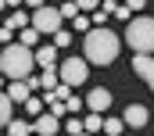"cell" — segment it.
Returning a JSON list of instances; mask_svg holds the SVG:
<instances>
[{"label": "cell", "mask_w": 154, "mask_h": 136, "mask_svg": "<svg viewBox=\"0 0 154 136\" xmlns=\"http://www.w3.org/2000/svg\"><path fill=\"white\" fill-rule=\"evenodd\" d=\"M82 50H86V61L97 68L111 65L118 57V50H122V36H115L108 25H93L90 32L82 36Z\"/></svg>", "instance_id": "1"}, {"label": "cell", "mask_w": 154, "mask_h": 136, "mask_svg": "<svg viewBox=\"0 0 154 136\" xmlns=\"http://www.w3.org/2000/svg\"><path fill=\"white\" fill-rule=\"evenodd\" d=\"M36 65H39V61H36V50L25 47V43H7L4 54H0V68H4L7 79H29Z\"/></svg>", "instance_id": "2"}, {"label": "cell", "mask_w": 154, "mask_h": 136, "mask_svg": "<svg viewBox=\"0 0 154 136\" xmlns=\"http://www.w3.org/2000/svg\"><path fill=\"white\" fill-rule=\"evenodd\" d=\"M125 43L133 47V54H154V18H129Z\"/></svg>", "instance_id": "3"}, {"label": "cell", "mask_w": 154, "mask_h": 136, "mask_svg": "<svg viewBox=\"0 0 154 136\" xmlns=\"http://www.w3.org/2000/svg\"><path fill=\"white\" fill-rule=\"evenodd\" d=\"M61 22H65V14H61V7H32V25H36L43 36H54L61 29Z\"/></svg>", "instance_id": "4"}, {"label": "cell", "mask_w": 154, "mask_h": 136, "mask_svg": "<svg viewBox=\"0 0 154 136\" xmlns=\"http://www.w3.org/2000/svg\"><path fill=\"white\" fill-rule=\"evenodd\" d=\"M86 75H90V61H82V57H68L61 65V82H68V86H82Z\"/></svg>", "instance_id": "5"}, {"label": "cell", "mask_w": 154, "mask_h": 136, "mask_svg": "<svg viewBox=\"0 0 154 136\" xmlns=\"http://www.w3.org/2000/svg\"><path fill=\"white\" fill-rule=\"evenodd\" d=\"M133 72L154 90V54H133Z\"/></svg>", "instance_id": "6"}, {"label": "cell", "mask_w": 154, "mask_h": 136, "mask_svg": "<svg viewBox=\"0 0 154 136\" xmlns=\"http://www.w3.org/2000/svg\"><path fill=\"white\" fill-rule=\"evenodd\" d=\"M32 125H36L39 136H54L57 129H61V118H57L54 111H43V115H36V122H32Z\"/></svg>", "instance_id": "7"}, {"label": "cell", "mask_w": 154, "mask_h": 136, "mask_svg": "<svg viewBox=\"0 0 154 136\" xmlns=\"http://www.w3.org/2000/svg\"><path fill=\"white\" fill-rule=\"evenodd\" d=\"M86 107H90V111H108V107H111V93H108L104 86L90 90V97H86Z\"/></svg>", "instance_id": "8"}, {"label": "cell", "mask_w": 154, "mask_h": 136, "mask_svg": "<svg viewBox=\"0 0 154 136\" xmlns=\"http://www.w3.org/2000/svg\"><path fill=\"white\" fill-rule=\"evenodd\" d=\"M122 118H125V125H133V129H143V125H147V107H143V104H129Z\"/></svg>", "instance_id": "9"}, {"label": "cell", "mask_w": 154, "mask_h": 136, "mask_svg": "<svg viewBox=\"0 0 154 136\" xmlns=\"http://www.w3.org/2000/svg\"><path fill=\"white\" fill-rule=\"evenodd\" d=\"M57 50H61L57 43H43V47L36 50V61H39V68H54V61H57Z\"/></svg>", "instance_id": "10"}, {"label": "cell", "mask_w": 154, "mask_h": 136, "mask_svg": "<svg viewBox=\"0 0 154 136\" xmlns=\"http://www.w3.org/2000/svg\"><path fill=\"white\" fill-rule=\"evenodd\" d=\"M7 93H11V97H14V100H29V97H32V86H29V79H11V86H7Z\"/></svg>", "instance_id": "11"}, {"label": "cell", "mask_w": 154, "mask_h": 136, "mask_svg": "<svg viewBox=\"0 0 154 136\" xmlns=\"http://www.w3.org/2000/svg\"><path fill=\"white\" fill-rule=\"evenodd\" d=\"M4 129H7L11 136H25V133H36V125H29L25 118H11V122H7Z\"/></svg>", "instance_id": "12"}, {"label": "cell", "mask_w": 154, "mask_h": 136, "mask_svg": "<svg viewBox=\"0 0 154 136\" xmlns=\"http://www.w3.org/2000/svg\"><path fill=\"white\" fill-rule=\"evenodd\" d=\"M4 25H11V29H25V25H32V14H25V11H11Z\"/></svg>", "instance_id": "13"}, {"label": "cell", "mask_w": 154, "mask_h": 136, "mask_svg": "<svg viewBox=\"0 0 154 136\" xmlns=\"http://www.w3.org/2000/svg\"><path fill=\"white\" fill-rule=\"evenodd\" d=\"M11 118H14V97H11V93H4V97H0V122L7 125Z\"/></svg>", "instance_id": "14"}, {"label": "cell", "mask_w": 154, "mask_h": 136, "mask_svg": "<svg viewBox=\"0 0 154 136\" xmlns=\"http://www.w3.org/2000/svg\"><path fill=\"white\" fill-rule=\"evenodd\" d=\"M86 133H104V111H90L86 115Z\"/></svg>", "instance_id": "15"}, {"label": "cell", "mask_w": 154, "mask_h": 136, "mask_svg": "<svg viewBox=\"0 0 154 136\" xmlns=\"http://www.w3.org/2000/svg\"><path fill=\"white\" fill-rule=\"evenodd\" d=\"M39 36H43V32H39L36 25H25V29H22V36H18V39H22L25 47H36V43H39Z\"/></svg>", "instance_id": "16"}, {"label": "cell", "mask_w": 154, "mask_h": 136, "mask_svg": "<svg viewBox=\"0 0 154 136\" xmlns=\"http://www.w3.org/2000/svg\"><path fill=\"white\" fill-rule=\"evenodd\" d=\"M57 86H61V72L47 68V72H43V90H57Z\"/></svg>", "instance_id": "17"}, {"label": "cell", "mask_w": 154, "mask_h": 136, "mask_svg": "<svg viewBox=\"0 0 154 136\" xmlns=\"http://www.w3.org/2000/svg\"><path fill=\"white\" fill-rule=\"evenodd\" d=\"M122 129H125V118H104V133L108 136H118Z\"/></svg>", "instance_id": "18"}, {"label": "cell", "mask_w": 154, "mask_h": 136, "mask_svg": "<svg viewBox=\"0 0 154 136\" xmlns=\"http://www.w3.org/2000/svg\"><path fill=\"white\" fill-rule=\"evenodd\" d=\"M65 129H68V133H72V136H82V133H86V122H79V115H75V111H72V118L65 122Z\"/></svg>", "instance_id": "19"}, {"label": "cell", "mask_w": 154, "mask_h": 136, "mask_svg": "<svg viewBox=\"0 0 154 136\" xmlns=\"http://www.w3.org/2000/svg\"><path fill=\"white\" fill-rule=\"evenodd\" d=\"M47 107H50V104H43V97H29V100H25V111H29V115H43Z\"/></svg>", "instance_id": "20"}, {"label": "cell", "mask_w": 154, "mask_h": 136, "mask_svg": "<svg viewBox=\"0 0 154 136\" xmlns=\"http://www.w3.org/2000/svg\"><path fill=\"white\" fill-rule=\"evenodd\" d=\"M72 25H75V32H82V36H86V32H90V29H93V22H90V18H86L82 11H79L75 18H72Z\"/></svg>", "instance_id": "21"}, {"label": "cell", "mask_w": 154, "mask_h": 136, "mask_svg": "<svg viewBox=\"0 0 154 136\" xmlns=\"http://www.w3.org/2000/svg\"><path fill=\"white\" fill-rule=\"evenodd\" d=\"M79 11H82V7H79L75 0H68V4H61V14H65V18H68V22H72V18H75Z\"/></svg>", "instance_id": "22"}, {"label": "cell", "mask_w": 154, "mask_h": 136, "mask_svg": "<svg viewBox=\"0 0 154 136\" xmlns=\"http://www.w3.org/2000/svg\"><path fill=\"white\" fill-rule=\"evenodd\" d=\"M54 43H57V47H68V43H72V32L57 29V32H54Z\"/></svg>", "instance_id": "23"}, {"label": "cell", "mask_w": 154, "mask_h": 136, "mask_svg": "<svg viewBox=\"0 0 154 136\" xmlns=\"http://www.w3.org/2000/svg\"><path fill=\"white\" fill-rule=\"evenodd\" d=\"M108 14H111V11H104V7H97V11H93V25H104V22H108Z\"/></svg>", "instance_id": "24"}, {"label": "cell", "mask_w": 154, "mask_h": 136, "mask_svg": "<svg viewBox=\"0 0 154 136\" xmlns=\"http://www.w3.org/2000/svg\"><path fill=\"white\" fill-rule=\"evenodd\" d=\"M79 7H82V11H97V7H100V0H75Z\"/></svg>", "instance_id": "25"}, {"label": "cell", "mask_w": 154, "mask_h": 136, "mask_svg": "<svg viewBox=\"0 0 154 136\" xmlns=\"http://www.w3.org/2000/svg\"><path fill=\"white\" fill-rule=\"evenodd\" d=\"M115 18H122V22H129V18H133V7H129V4H125V7H118V11H115Z\"/></svg>", "instance_id": "26"}, {"label": "cell", "mask_w": 154, "mask_h": 136, "mask_svg": "<svg viewBox=\"0 0 154 136\" xmlns=\"http://www.w3.org/2000/svg\"><path fill=\"white\" fill-rule=\"evenodd\" d=\"M68 107H72V111L79 115V111H82V100H79V97H68Z\"/></svg>", "instance_id": "27"}, {"label": "cell", "mask_w": 154, "mask_h": 136, "mask_svg": "<svg viewBox=\"0 0 154 136\" xmlns=\"http://www.w3.org/2000/svg\"><path fill=\"white\" fill-rule=\"evenodd\" d=\"M125 4H129L133 11H143V4H147V0H125Z\"/></svg>", "instance_id": "28"}, {"label": "cell", "mask_w": 154, "mask_h": 136, "mask_svg": "<svg viewBox=\"0 0 154 136\" xmlns=\"http://www.w3.org/2000/svg\"><path fill=\"white\" fill-rule=\"evenodd\" d=\"M18 4H25V0H4V7H18Z\"/></svg>", "instance_id": "29"}, {"label": "cell", "mask_w": 154, "mask_h": 136, "mask_svg": "<svg viewBox=\"0 0 154 136\" xmlns=\"http://www.w3.org/2000/svg\"><path fill=\"white\" fill-rule=\"evenodd\" d=\"M25 4H29V7H43L47 0H25Z\"/></svg>", "instance_id": "30"}]
</instances>
